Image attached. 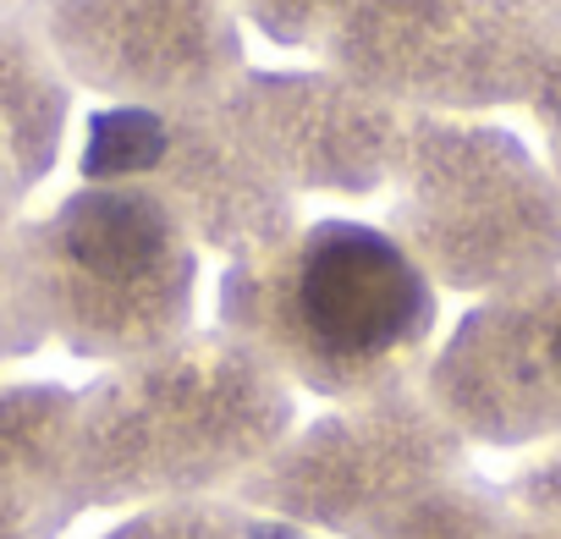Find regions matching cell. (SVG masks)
<instances>
[{
  "instance_id": "1",
  "label": "cell",
  "mask_w": 561,
  "mask_h": 539,
  "mask_svg": "<svg viewBox=\"0 0 561 539\" xmlns=\"http://www.w3.org/2000/svg\"><path fill=\"white\" fill-rule=\"evenodd\" d=\"M430 293L419 270L375 231L314 237L270 303V342L293 375L325 391L386 380L424 336Z\"/></svg>"
},
{
  "instance_id": "2",
  "label": "cell",
  "mask_w": 561,
  "mask_h": 539,
  "mask_svg": "<svg viewBox=\"0 0 561 539\" xmlns=\"http://www.w3.org/2000/svg\"><path fill=\"white\" fill-rule=\"evenodd\" d=\"M154 248H160V226L133 198H100L72 226V253L94 270V276H105V282L138 276V270L154 259Z\"/></svg>"
},
{
  "instance_id": "3",
  "label": "cell",
  "mask_w": 561,
  "mask_h": 539,
  "mask_svg": "<svg viewBox=\"0 0 561 539\" xmlns=\"http://www.w3.org/2000/svg\"><path fill=\"white\" fill-rule=\"evenodd\" d=\"M517 539H561V528H528V534H517Z\"/></svg>"
}]
</instances>
